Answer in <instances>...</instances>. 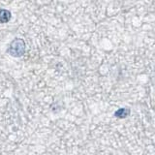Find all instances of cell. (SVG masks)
Wrapping results in <instances>:
<instances>
[{
	"instance_id": "1",
	"label": "cell",
	"mask_w": 155,
	"mask_h": 155,
	"mask_svg": "<svg viewBox=\"0 0 155 155\" xmlns=\"http://www.w3.org/2000/svg\"><path fill=\"white\" fill-rule=\"evenodd\" d=\"M8 53L13 57H21L25 53V43L21 38L12 41L8 48Z\"/></svg>"
},
{
	"instance_id": "2",
	"label": "cell",
	"mask_w": 155,
	"mask_h": 155,
	"mask_svg": "<svg viewBox=\"0 0 155 155\" xmlns=\"http://www.w3.org/2000/svg\"><path fill=\"white\" fill-rule=\"evenodd\" d=\"M130 113H131L130 109H128V108H120L114 113V116H115V117L119 118V119H124L126 117H128V116L130 115Z\"/></svg>"
},
{
	"instance_id": "3",
	"label": "cell",
	"mask_w": 155,
	"mask_h": 155,
	"mask_svg": "<svg viewBox=\"0 0 155 155\" xmlns=\"http://www.w3.org/2000/svg\"><path fill=\"white\" fill-rule=\"evenodd\" d=\"M11 19V12L8 10H0V23H6Z\"/></svg>"
}]
</instances>
